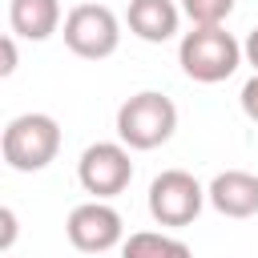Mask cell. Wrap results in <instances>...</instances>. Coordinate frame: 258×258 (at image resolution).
I'll use <instances>...</instances> for the list:
<instances>
[{
  "instance_id": "9c48e42d",
  "label": "cell",
  "mask_w": 258,
  "mask_h": 258,
  "mask_svg": "<svg viewBox=\"0 0 258 258\" xmlns=\"http://www.w3.org/2000/svg\"><path fill=\"white\" fill-rule=\"evenodd\" d=\"M125 24L137 40L145 44H165L177 36V24H181V4L173 0H129V12H125Z\"/></svg>"
},
{
  "instance_id": "7a4b0ae2",
  "label": "cell",
  "mask_w": 258,
  "mask_h": 258,
  "mask_svg": "<svg viewBox=\"0 0 258 258\" xmlns=\"http://www.w3.org/2000/svg\"><path fill=\"white\" fill-rule=\"evenodd\" d=\"M173 129H177V105L157 89H141L117 109V137L129 149H157L173 137Z\"/></svg>"
},
{
  "instance_id": "277c9868",
  "label": "cell",
  "mask_w": 258,
  "mask_h": 258,
  "mask_svg": "<svg viewBox=\"0 0 258 258\" xmlns=\"http://www.w3.org/2000/svg\"><path fill=\"white\" fill-rule=\"evenodd\" d=\"M206 206V189L194 173L185 169H161L153 181H149V214L157 226H189Z\"/></svg>"
},
{
  "instance_id": "4fadbf2b",
  "label": "cell",
  "mask_w": 258,
  "mask_h": 258,
  "mask_svg": "<svg viewBox=\"0 0 258 258\" xmlns=\"http://www.w3.org/2000/svg\"><path fill=\"white\" fill-rule=\"evenodd\" d=\"M238 101H242V113H246V117L258 125V73H254V77L242 85V97H238Z\"/></svg>"
},
{
  "instance_id": "ba28073f",
  "label": "cell",
  "mask_w": 258,
  "mask_h": 258,
  "mask_svg": "<svg viewBox=\"0 0 258 258\" xmlns=\"http://www.w3.org/2000/svg\"><path fill=\"white\" fill-rule=\"evenodd\" d=\"M206 202L222 218H254L258 214V177L246 169H226L206 185Z\"/></svg>"
},
{
  "instance_id": "30bf717a",
  "label": "cell",
  "mask_w": 258,
  "mask_h": 258,
  "mask_svg": "<svg viewBox=\"0 0 258 258\" xmlns=\"http://www.w3.org/2000/svg\"><path fill=\"white\" fill-rule=\"evenodd\" d=\"M8 24L12 36L48 40L60 28V0H8Z\"/></svg>"
},
{
  "instance_id": "5bb4252c",
  "label": "cell",
  "mask_w": 258,
  "mask_h": 258,
  "mask_svg": "<svg viewBox=\"0 0 258 258\" xmlns=\"http://www.w3.org/2000/svg\"><path fill=\"white\" fill-rule=\"evenodd\" d=\"M0 226H4V234H0V250H12V242H16V210H12V206L0 210Z\"/></svg>"
},
{
  "instance_id": "3957f363",
  "label": "cell",
  "mask_w": 258,
  "mask_h": 258,
  "mask_svg": "<svg viewBox=\"0 0 258 258\" xmlns=\"http://www.w3.org/2000/svg\"><path fill=\"white\" fill-rule=\"evenodd\" d=\"M177 64L198 85H218L242 64V44L222 28H189L177 44Z\"/></svg>"
},
{
  "instance_id": "8992f818",
  "label": "cell",
  "mask_w": 258,
  "mask_h": 258,
  "mask_svg": "<svg viewBox=\"0 0 258 258\" xmlns=\"http://www.w3.org/2000/svg\"><path fill=\"white\" fill-rule=\"evenodd\" d=\"M77 181L85 185V194H93V202L117 198L133 181L129 145H121V141H97V145H89L81 153V161H77Z\"/></svg>"
},
{
  "instance_id": "6da1fadb",
  "label": "cell",
  "mask_w": 258,
  "mask_h": 258,
  "mask_svg": "<svg viewBox=\"0 0 258 258\" xmlns=\"http://www.w3.org/2000/svg\"><path fill=\"white\" fill-rule=\"evenodd\" d=\"M0 153L16 173H40L60 153V125L48 113H20L4 125Z\"/></svg>"
},
{
  "instance_id": "2e32d148",
  "label": "cell",
  "mask_w": 258,
  "mask_h": 258,
  "mask_svg": "<svg viewBox=\"0 0 258 258\" xmlns=\"http://www.w3.org/2000/svg\"><path fill=\"white\" fill-rule=\"evenodd\" d=\"M242 56H246V64H254V73H258V28L246 32V40H242Z\"/></svg>"
},
{
  "instance_id": "52a82bcc",
  "label": "cell",
  "mask_w": 258,
  "mask_h": 258,
  "mask_svg": "<svg viewBox=\"0 0 258 258\" xmlns=\"http://www.w3.org/2000/svg\"><path fill=\"white\" fill-rule=\"evenodd\" d=\"M64 234H69V242H73L81 254H105V250H113V246L125 242L121 214H117L109 202H81V206L69 214Z\"/></svg>"
},
{
  "instance_id": "7c38bea8",
  "label": "cell",
  "mask_w": 258,
  "mask_h": 258,
  "mask_svg": "<svg viewBox=\"0 0 258 258\" xmlns=\"http://www.w3.org/2000/svg\"><path fill=\"white\" fill-rule=\"evenodd\" d=\"M234 12V0H181V16H189L194 28H222Z\"/></svg>"
},
{
  "instance_id": "5b68a950",
  "label": "cell",
  "mask_w": 258,
  "mask_h": 258,
  "mask_svg": "<svg viewBox=\"0 0 258 258\" xmlns=\"http://www.w3.org/2000/svg\"><path fill=\"white\" fill-rule=\"evenodd\" d=\"M64 44L81 60H105L121 44V20L105 4H77L64 16Z\"/></svg>"
},
{
  "instance_id": "8fae6325",
  "label": "cell",
  "mask_w": 258,
  "mask_h": 258,
  "mask_svg": "<svg viewBox=\"0 0 258 258\" xmlns=\"http://www.w3.org/2000/svg\"><path fill=\"white\" fill-rule=\"evenodd\" d=\"M121 258H194L189 246L173 234H157V230H137L121 242Z\"/></svg>"
},
{
  "instance_id": "9a60e30c",
  "label": "cell",
  "mask_w": 258,
  "mask_h": 258,
  "mask_svg": "<svg viewBox=\"0 0 258 258\" xmlns=\"http://www.w3.org/2000/svg\"><path fill=\"white\" fill-rule=\"evenodd\" d=\"M0 52H4V64H0V77H12V73H16V36H4V44H0Z\"/></svg>"
}]
</instances>
